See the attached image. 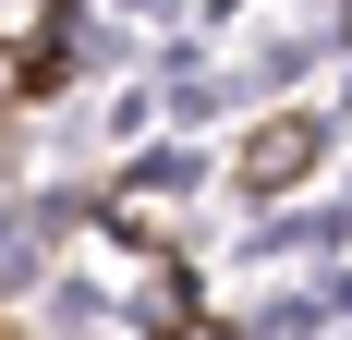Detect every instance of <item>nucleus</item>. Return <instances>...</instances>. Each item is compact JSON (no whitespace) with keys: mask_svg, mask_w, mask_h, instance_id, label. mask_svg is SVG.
I'll list each match as a JSON object with an SVG mask.
<instances>
[{"mask_svg":"<svg viewBox=\"0 0 352 340\" xmlns=\"http://www.w3.org/2000/svg\"><path fill=\"white\" fill-rule=\"evenodd\" d=\"M182 340H231V328H182Z\"/></svg>","mask_w":352,"mask_h":340,"instance_id":"obj_2","label":"nucleus"},{"mask_svg":"<svg viewBox=\"0 0 352 340\" xmlns=\"http://www.w3.org/2000/svg\"><path fill=\"white\" fill-rule=\"evenodd\" d=\"M304 158H316V122H267V134L243 146V182H255V195H280Z\"/></svg>","mask_w":352,"mask_h":340,"instance_id":"obj_1","label":"nucleus"}]
</instances>
